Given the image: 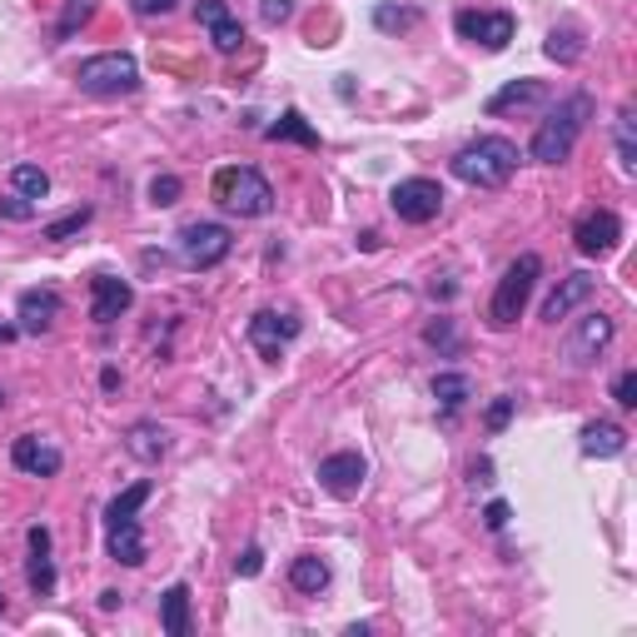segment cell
Listing matches in <instances>:
<instances>
[{
    "label": "cell",
    "mask_w": 637,
    "mask_h": 637,
    "mask_svg": "<svg viewBox=\"0 0 637 637\" xmlns=\"http://www.w3.org/2000/svg\"><path fill=\"white\" fill-rule=\"evenodd\" d=\"M76 86L86 90V95H95V100L135 95V90H140V66H135V55H125V50L90 55V60H80Z\"/></svg>",
    "instance_id": "obj_6"
},
{
    "label": "cell",
    "mask_w": 637,
    "mask_h": 637,
    "mask_svg": "<svg viewBox=\"0 0 637 637\" xmlns=\"http://www.w3.org/2000/svg\"><path fill=\"white\" fill-rule=\"evenodd\" d=\"M548 100V86L543 80H508L493 100H488V115H508V110H523V105H543Z\"/></svg>",
    "instance_id": "obj_22"
},
{
    "label": "cell",
    "mask_w": 637,
    "mask_h": 637,
    "mask_svg": "<svg viewBox=\"0 0 637 637\" xmlns=\"http://www.w3.org/2000/svg\"><path fill=\"white\" fill-rule=\"evenodd\" d=\"M389 205H394V215H399L403 225H429V219H439V209H443V190H439V180L413 174V180L394 184Z\"/></svg>",
    "instance_id": "obj_8"
},
{
    "label": "cell",
    "mask_w": 637,
    "mask_h": 637,
    "mask_svg": "<svg viewBox=\"0 0 637 637\" xmlns=\"http://www.w3.org/2000/svg\"><path fill=\"white\" fill-rule=\"evenodd\" d=\"M0 613H5V593H0Z\"/></svg>",
    "instance_id": "obj_45"
},
{
    "label": "cell",
    "mask_w": 637,
    "mask_h": 637,
    "mask_svg": "<svg viewBox=\"0 0 637 637\" xmlns=\"http://www.w3.org/2000/svg\"><path fill=\"white\" fill-rule=\"evenodd\" d=\"M125 448H130L140 464H160V458L170 454V429H160V423H135V429L125 433Z\"/></svg>",
    "instance_id": "obj_23"
},
{
    "label": "cell",
    "mask_w": 637,
    "mask_h": 637,
    "mask_svg": "<svg viewBox=\"0 0 637 637\" xmlns=\"http://www.w3.org/2000/svg\"><path fill=\"white\" fill-rule=\"evenodd\" d=\"M90 215H95V209L90 205H80V209H70L66 219H55V225H45V239H50V244H66L70 235H80V229L90 225Z\"/></svg>",
    "instance_id": "obj_30"
},
{
    "label": "cell",
    "mask_w": 637,
    "mask_h": 637,
    "mask_svg": "<svg viewBox=\"0 0 637 637\" xmlns=\"http://www.w3.org/2000/svg\"><path fill=\"white\" fill-rule=\"evenodd\" d=\"M249 344L260 349V359H270V364H280V354L299 339V319L294 314H280V309H260L254 319H249Z\"/></svg>",
    "instance_id": "obj_9"
},
{
    "label": "cell",
    "mask_w": 637,
    "mask_h": 637,
    "mask_svg": "<svg viewBox=\"0 0 637 637\" xmlns=\"http://www.w3.org/2000/svg\"><path fill=\"white\" fill-rule=\"evenodd\" d=\"M583 454L588 458H617V454H627V433L617 429L613 419H593V423H583Z\"/></svg>",
    "instance_id": "obj_20"
},
{
    "label": "cell",
    "mask_w": 637,
    "mask_h": 637,
    "mask_svg": "<svg viewBox=\"0 0 637 637\" xmlns=\"http://www.w3.org/2000/svg\"><path fill=\"white\" fill-rule=\"evenodd\" d=\"M429 344H439V349H454V325H448V319H439V325H429Z\"/></svg>",
    "instance_id": "obj_41"
},
{
    "label": "cell",
    "mask_w": 637,
    "mask_h": 637,
    "mask_svg": "<svg viewBox=\"0 0 637 637\" xmlns=\"http://www.w3.org/2000/svg\"><path fill=\"white\" fill-rule=\"evenodd\" d=\"M180 195H184L180 174H155V180H150V205H155V209L180 205Z\"/></svg>",
    "instance_id": "obj_31"
},
{
    "label": "cell",
    "mask_w": 637,
    "mask_h": 637,
    "mask_svg": "<svg viewBox=\"0 0 637 637\" xmlns=\"http://www.w3.org/2000/svg\"><path fill=\"white\" fill-rule=\"evenodd\" d=\"M235 572H239V578H260V572H264V548H260V543H249V548L239 553Z\"/></svg>",
    "instance_id": "obj_35"
},
{
    "label": "cell",
    "mask_w": 637,
    "mask_h": 637,
    "mask_svg": "<svg viewBox=\"0 0 637 637\" xmlns=\"http://www.w3.org/2000/svg\"><path fill=\"white\" fill-rule=\"evenodd\" d=\"M484 523H488L493 533H503V528H508V503H503V498H493V503L484 508Z\"/></svg>",
    "instance_id": "obj_40"
},
{
    "label": "cell",
    "mask_w": 637,
    "mask_h": 637,
    "mask_svg": "<svg viewBox=\"0 0 637 637\" xmlns=\"http://www.w3.org/2000/svg\"><path fill=\"white\" fill-rule=\"evenodd\" d=\"M513 409H519V399H513V394H498V399L488 403V433H503L508 419H513Z\"/></svg>",
    "instance_id": "obj_34"
},
{
    "label": "cell",
    "mask_w": 637,
    "mask_h": 637,
    "mask_svg": "<svg viewBox=\"0 0 637 637\" xmlns=\"http://www.w3.org/2000/svg\"><path fill=\"white\" fill-rule=\"evenodd\" d=\"M0 403H5V394H0Z\"/></svg>",
    "instance_id": "obj_46"
},
{
    "label": "cell",
    "mask_w": 637,
    "mask_h": 637,
    "mask_svg": "<svg viewBox=\"0 0 637 637\" xmlns=\"http://www.w3.org/2000/svg\"><path fill=\"white\" fill-rule=\"evenodd\" d=\"M264 140H274V145L294 140V145H309V150H319V145H325V140H319V130H314L309 120H304V110H284L270 130H264Z\"/></svg>",
    "instance_id": "obj_25"
},
{
    "label": "cell",
    "mask_w": 637,
    "mask_h": 637,
    "mask_svg": "<svg viewBox=\"0 0 637 637\" xmlns=\"http://www.w3.org/2000/svg\"><path fill=\"white\" fill-rule=\"evenodd\" d=\"M593 289H598V280L593 274H568V280L558 284V289L548 294V299H543V319H548V325H558V319H568L572 309H578V304H588L593 299Z\"/></svg>",
    "instance_id": "obj_18"
},
{
    "label": "cell",
    "mask_w": 637,
    "mask_h": 637,
    "mask_svg": "<svg viewBox=\"0 0 637 637\" xmlns=\"http://www.w3.org/2000/svg\"><path fill=\"white\" fill-rule=\"evenodd\" d=\"M588 120H593V95H568V100H558V105L543 115V125H538V135H533V145H528V155L538 164H562L572 155V145H578V135L588 130Z\"/></svg>",
    "instance_id": "obj_2"
},
{
    "label": "cell",
    "mask_w": 637,
    "mask_h": 637,
    "mask_svg": "<svg viewBox=\"0 0 637 637\" xmlns=\"http://www.w3.org/2000/svg\"><path fill=\"white\" fill-rule=\"evenodd\" d=\"M613 399L623 403V409H637V368H623V374H617Z\"/></svg>",
    "instance_id": "obj_36"
},
{
    "label": "cell",
    "mask_w": 637,
    "mask_h": 637,
    "mask_svg": "<svg viewBox=\"0 0 637 637\" xmlns=\"http://www.w3.org/2000/svg\"><path fill=\"white\" fill-rule=\"evenodd\" d=\"M155 484L150 478H140V484H130L120 498H110L105 508V548L115 562H125V568H140L145 562V533H140V508L150 503Z\"/></svg>",
    "instance_id": "obj_1"
},
{
    "label": "cell",
    "mask_w": 637,
    "mask_h": 637,
    "mask_svg": "<svg viewBox=\"0 0 637 637\" xmlns=\"http://www.w3.org/2000/svg\"><path fill=\"white\" fill-rule=\"evenodd\" d=\"M11 464L31 478H55L60 464H66V454H60L50 439H41V433H21V439L11 443Z\"/></svg>",
    "instance_id": "obj_14"
},
{
    "label": "cell",
    "mask_w": 637,
    "mask_h": 637,
    "mask_svg": "<svg viewBox=\"0 0 637 637\" xmlns=\"http://www.w3.org/2000/svg\"><path fill=\"white\" fill-rule=\"evenodd\" d=\"M15 334H21L15 325H0V344H5V339H15Z\"/></svg>",
    "instance_id": "obj_44"
},
{
    "label": "cell",
    "mask_w": 637,
    "mask_h": 637,
    "mask_svg": "<svg viewBox=\"0 0 637 637\" xmlns=\"http://www.w3.org/2000/svg\"><path fill=\"white\" fill-rule=\"evenodd\" d=\"M174 5H180V0H130V11L145 15V21H150V15H170Z\"/></svg>",
    "instance_id": "obj_39"
},
{
    "label": "cell",
    "mask_w": 637,
    "mask_h": 637,
    "mask_svg": "<svg viewBox=\"0 0 637 637\" xmlns=\"http://www.w3.org/2000/svg\"><path fill=\"white\" fill-rule=\"evenodd\" d=\"M329 562L325 558H314V553H299V558L289 562V583H294V593H309V598H319L329 588Z\"/></svg>",
    "instance_id": "obj_24"
},
{
    "label": "cell",
    "mask_w": 637,
    "mask_h": 637,
    "mask_svg": "<svg viewBox=\"0 0 637 637\" xmlns=\"http://www.w3.org/2000/svg\"><path fill=\"white\" fill-rule=\"evenodd\" d=\"M617 239H623V219H617L613 209H588V215L578 219V229H572V244L583 249L588 260H603V254H613Z\"/></svg>",
    "instance_id": "obj_12"
},
{
    "label": "cell",
    "mask_w": 637,
    "mask_h": 637,
    "mask_svg": "<svg viewBox=\"0 0 637 637\" xmlns=\"http://www.w3.org/2000/svg\"><path fill=\"white\" fill-rule=\"evenodd\" d=\"M448 170H454V180L474 184V190H503L519 170V145L503 140V135H478L474 145H464L448 160Z\"/></svg>",
    "instance_id": "obj_3"
},
{
    "label": "cell",
    "mask_w": 637,
    "mask_h": 637,
    "mask_svg": "<svg viewBox=\"0 0 637 637\" xmlns=\"http://www.w3.org/2000/svg\"><path fill=\"white\" fill-rule=\"evenodd\" d=\"M11 190H15V195H25V200H45V195H50V174H45L41 164H15Z\"/></svg>",
    "instance_id": "obj_29"
},
{
    "label": "cell",
    "mask_w": 637,
    "mask_h": 637,
    "mask_svg": "<svg viewBox=\"0 0 637 637\" xmlns=\"http://www.w3.org/2000/svg\"><path fill=\"white\" fill-rule=\"evenodd\" d=\"M617 164H623V174H637V115L633 110H617Z\"/></svg>",
    "instance_id": "obj_26"
},
{
    "label": "cell",
    "mask_w": 637,
    "mask_h": 637,
    "mask_svg": "<svg viewBox=\"0 0 637 637\" xmlns=\"http://www.w3.org/2000/svg\"><path fill=\"white\" fill-rule=\"evenodd\" d=\"M543 50H548V60H558V66H572V60L583 55V31H578V25H562V31L553 25Z\"/></svg>",
    "instance_id": "obj_28"
},
{
    "label": "cell",
    "mask_w": 637,
    "mask_h": 637,
    "mask_svg": "<svg viewBox=\"0 0 637 637\" xmlns=\"http://www.w3.org/2000/svg\"><path fill=\"white\" fill-rule=\"evenodd\" d=\"M364 478H368V464L359 454H329V458H319V488L325 493H334V498H354L359 488H364Z\"/></svg>",
    "instance_id": "obj_16"
},
{
    "label": "cell",
    "mask_w": 637,
    "mask_h": 637,
    "mask_svg": "<svg viewBox=\"0 0 637 637\" xmlns=\"http://www.w3.org/2000/svg\"><path fill=\"white\" fill-rule=\"evenodd\" d=\"M215 205L239 219H264L274 209V190L254 164H225L215 174Z\"/></svg>",
    "instance_id": "obj_4"
},
{
    "label": "cell",
    "mask_w": 637,
    "mask_h": 637,
    "mask_svg": "<svg viewBox=\"0 0 637 637\" xmlns=\"http://www.w3.org/2000/svg\"><path fill=\"white\" fill-rule=\"evenodd\" d=\"M15 319H21V334H45V329L60 319V294L55 289H25L21 304H15Z\"/></svg>",
    "instance_id": "obj_17"
},
{
    "label": "cell",
    "mask_w": 637,
    "mask_h": 637,
    "mask_svg": "<svg viewBox=\"0 0 637 637\" xmlns=\"http://www.w3.org/2000/svg\"><path fill=\"white\" fill-rule=\"evenodd\" d=\"M130 304H135L130 280H115V274H95L90 280V319L95 325H115L120 314H130Z\"/></svg>",
    "instance_id": "obj_15"
},
{
    "label": "cell",
    "mask_w": 637,
    "mask_h": 637,
    "mask_svg": "<svg viewBox=\"0 0 637 637\" xmlns=\"http://www.w3.org/2000/svg\"><path fill=\"white\" fill-rule=\"evenodd\" d=\"M468 394H474V384H468L464 374H439V378H433V399L443 403V413H448V419H454V413L468 403Z\"/></svg>",
    "instance_id": "obj_27"
},
{
    "label": "cell",
    "mask_w": 637,
    "mask_h": 637,
    "mask_svg": "<svg viewBox=\"0 0 637 637\" xmlns=\"http://www.w3.org/2000/svg\"><path fill=\"white\" fill-rule=\"evenodd\" d=\"M374 25L378 31H409V25H419V11H409V5H378Z\"/></svg>",
    "instance_id": "obj_32"
},
{
    "label": "cell",
    "mask_w": 637,
    "mask_h": 637,
    "mask_svg": "<svg viewBox=\"0 0 637 637\" xmlns=\"http://www.w3.org/2000/svg\"><path fill=\"white\" fill-rule=\"evenodd\" d=\"M0 215H5V219H35V200L5 195V200H0Z\"/></svg>",
    "instance_id": "obj_37"
},
{
    "label": "cell",
    "mask_w": 637,
    "mask_h": 637,
    "mask_svg": "<svg viewBox=\"0 0 637 637\" xmlns=\"http://www.w3.org/2000/svg\"><path fill=\"white\" fill-rule=\"evenodd\" d=\"M543 274V260L538 254H519V260L503 270V280H498L493 299H488V325L493 329H513L523 319V309H528L533 299V284H538Z\"/></svg>",
    "instance_id": "obj_5"
},
{
    "label": "cell",
    "mask_w": 637,
    "mask_h": 637,
    "mask_svg": "<svg viewBox=\"0 0 637 637\" xmlns=\"http://www.w3.org/2000/svg\"><path fill=\"white\" fill-rule=\"evenodd\" d=\"M260 15H264V25H284L294 15V0H264Z\"/></svg>",
    "instance_id": "obj_38"
},
{
    "label": "cell",
    "mask_w": 637,
    "mask_h": 637,
    "mask_svg": "<svg viewBox=\"0 0 637 637\" xmlns=\"http://www.w3.org/2000/svg\"><path fill=\"white\" fill-rule=\"evenodd\" d=\"M195 21L205 25L209 45H215L219 55H235L239 45H244V25H239V15L229 11L225 0H195Z\"/></svg>",
    "instance_id": "obj_13"
},
{
    "label": "cell",
    "mask_w": 637,
    "mask_h": 637,
    "mask_svg": "<svg viewBox=\"0 0 637 637\" xmlns=\"http://www.w3.org/2000/svg\"><path fill=\"white\" fill-rule=\"evenodd\" d=\"M90 15H95V0H70L66 21H60V31H55V35H60V41H70V35H76V25H86Z\"/></svg>",
    "instance_id": "obj_33"
},
{
    "label": "cell",
    "mask_w": 637,
    "mask_h": 637,
    "mask_svg": "<svg viewBox=\"0 0 637 637\" xmlns=\"http://www.w3.org/2000/svg\"><path fill=\"white\" fill-rule=\"evenodd\" d=\"M229 249H235V239H229V229L215 225V219H200V225L180 229V254L190 270H215V264L229 260Z\"/></svg>",
    "instance_id": "obj_7"
},
{
    "label": "cell",
    "mask_w": 637,
    "mask_h": 637,
    "mask_svg": "<svg viewBox=\"0 0 637 637\" xmlns=\"http://www.w3.org/2000/svg\"><path fill=\"white\" fill-rule=\"evenodd\" d=\"M25 578H31L35 598H50V593H55V562H50V528H41V523H35V528H31V568H25Z\"/></svg>",
    "instance_id": "obj_19"
},
{
    "label": "cell",
    "mask_w": 637,
    "mask_h": 637,
    "mask_svg": "<svg viewBox=\"0 0 637 637\" xmlns=\"http://www.w3.org/2000/svg\"><path fill=\"white\" fill-rule=\"evenodd\" d=\"M160 633L190 637V583H170L160 593Z\"/></svg>",
    "instance_id": "obj_21"
},
{
    "label": "cell",
    "mask_w": 637,
    "mask_h": 637,
    "mask_svg": "<svg viewBox=\"0 0 637 637\" xmlns=\"http://www.w3.org/2000/svg\"><path fill=\"white\" fill-rule=\"evenodd\" d=\"M607 344H613V319L607 314H583L578 329L568 334V344H562V354H568L572 368H593Z\"/></svg>",
    "instance_id": "obj_11"
},
{
    "label": "cell",
    "mask_w": 637,
    "mask_h": 637,
    "mask_svg": "<svg viewBox=\"0 0 637 637\" xmlns=\"http://www.w3.org/2000/svg\"><path fill=\"white\" fill-rule=\"evenodd\" d=\"M120 603H125V598H120V593H115V588H105V593H100V607H105V613H115V607H120Z\"/></svg>",
    "instance_id": "obj_43"
},
{
    "label": "cell",
    "mask_w": 637,
    "mask_h": 637,
    "mask_svg": "<svg viewBox=\"0 0 637 637\" xmlns=\"http://www.w3.org/2000/svg\"><path fill=\"white\" fill-rule=\"evenodd\" d=\"M454 31L464 35L468 45H484V50H508V41H513L519 21H513L508 11H458L454 15Z\"/></svg>",
    "instance_id": "obj_10"
},
{
    "label": "cell",
    "mask_w": 637,
    "mask_h": 637,
    "mask_svg": "<svg viewBox=\"0 0 637 637\" xmlns=\"http://www.w3.org/2000/svg\"><path fill=\"white\" fill-rule=\"evenodd\" d=\"M468 474H474V484H478V488L493 484V464H488V458H474V468H468Z\"/></svg>",
    "instance_id": "obj_42"
}]
</instances>
